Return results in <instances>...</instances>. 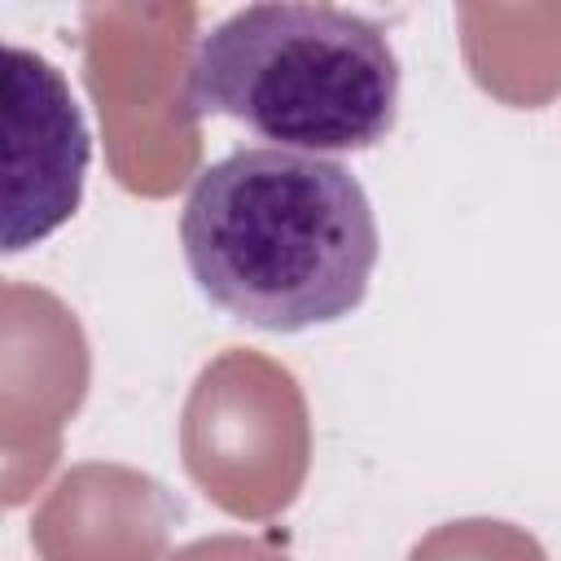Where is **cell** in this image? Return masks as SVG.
Segmentation results:
<instances>
[{"mask_svg":"<svg viewBox=\"0 0 561 561\" xmlns=\"http://www.w3.org/2000/svg\"><path fill=\"white\" fill-rule=\"evenodd\" d=\"M88 390V342L48 289L4 280V504L18 508L61 451Z\"/></svg>","mask_w":561,"mask_h":561,"instance_id":"6","label":"cell"},{"mask_svg":"<svg viewBox=\"0 0 561 561\" xmlns=\"http://www.w3.org/2000/svg\"><path fill=\"white\" fill-rule=\"evenodd\" d=\"M408 561H548L543 543L500 517H460L412 543Z\"/></svg>","mask_w":561,"mask_h":561,"instance_id":"9","label":"cell"},{"mask_svg":"<svg viewBox=\"0 0 561 561\" xmlns=\"http://www.w3.org/2000/svg\"><path fill=\"white\" fill-rule=\"evenodd\" d=\"M180 245L215 307L267 333H302L364 302L381 237L342 162L272 145L232 149L193 180Z\"/></svg>","mask_w":561,"mask_h":561,"instance_id":"1","label":"cell"},{"mask_svg":"<svg viewBox=\"0 0 561 561\" xmlns=\"http://www.w3.org/2000/svg\"><path fill=\"white\" fill-rule=\"evenodd\" d=\"M162 561H289V557L250 535H210V539H193V543L175 548Z\"/></svg>","mask_w":561,"mask_h":561,"instance_id":"10","label":"cell"},{"mask_svg":"<svg viewBox=\"0 0 561 561\" xmlns=\"http://www.w3.org/2000/svg\"><path fill=\"white\" fill-rule=\"evenodd\" d=\"M180 456L197 491L228 517L285 513L311 469V416L298 377L263 351H219L184 399Z\"/></svg>","mask_w":561,"mask_h":561,"instance_id":"3","label":"cell"},{"mask_svg":"<svg viewBox=\"0 0 561 561\" xmlns=\"http://www.w3.org/2000/svg\"><path fill=\"white\" fill-rule=\"evenodd\" d=\"M197 9H83V66L101 110L110 167L123 188L162 197L197 162V118L188 114V26Z\"/></svg>","mask_w":561,"mask_h":561,"instance_id":"4","label":"cell"},{"mask_svg":"<svg viewBox=\"0 0 561 561\" xmlns=\"http://www.w3.org/2000/svg\"><path fill=\"white\" fill-rule=\"evenodd\" d=\"M473 79L508 105H539L561 88V13L535 39H513L495 9H460Z\"/></svg>","mask_w":561,"mask_h":561,"instance_id":"8","label":"cell"},{"mask_svg":"<svg viewBox=\"0 0 561 561\" xmlns=\"http://www.w3.org/2000/svg\"><path fill=\"white\" fill-rule=\"evenodd\" d=\"M188 114H224L289 153H355L390 136L399 61L337 4L267 0L215 22L188 57Z\"/></svg>","mask_w":561,"mask_h":561,"instance_id":"2","label":"cell"},{"mask_svg":"<svg viewBox=\"0 0 561 561\" xmlns=\"http://www.w3.org/2000/svg\"><path fill=\"white\" fill-rule=\"evenodd\" d=\"M88 158L92 140L66 75L48 57L4 44V254L44 241L79 210Z\"/></svg>","mask_w":561,"mask_h":561,"instance_id":"5","label":"cell"},{"mask_svg":"<svg viewBox=\"0 0 561 561\" xmlns=\"http://www.w3.org/2000/svg\"><path fill=\"white\" fill-rule=\"evenodd\" d=\"M180 517L171 491L114 460L66 469L31 517L39 561H162Z\"/></svg>","mask_w":561,"mask_h":561,"instance_id":"7","label":"cell"}]
</instances>
